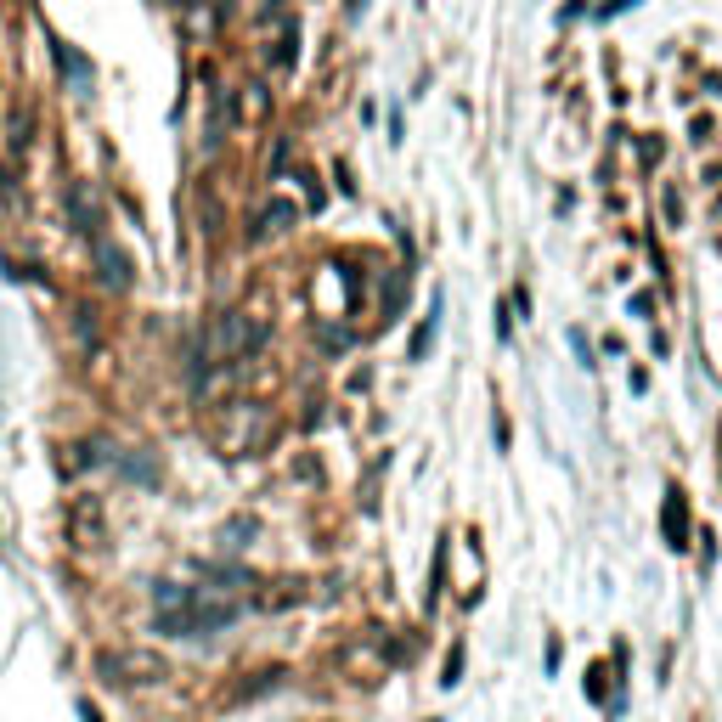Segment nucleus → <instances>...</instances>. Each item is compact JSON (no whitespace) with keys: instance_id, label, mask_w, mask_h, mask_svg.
Returning <instances> with one entry per match:
<instances>
[{"instance_id":"3","label":"nucleus","mask_w":722,"mask_h":722,"mask_svg":"<svg viewBox=\"0 0 722 722\" xmlns=\"http://www.w3.org/2000/svg\"><path fill=\"white\" fill-rule=\"evenodd\" d=\"M97 260H102V283H113V288H125V283H130L125 254H119V249H107V243H102V249H97Z\"/></svg>"},{"instance_id":"1","label":"nucleus","mask_w":722,"mask_h":722,"mask_svg":"<svg viewBox=\"0 0 722 722\" xmlns=\"http://www.w3.org/2000/svg\"><path fill=\"white\" fill-rule=\"evenodd\" d=\"M260 339H266V328H260V322H249L243 311H221V316L209 322L204 356H209V361H237V356H249Z\"/></svg>"},{"instance_id":"4","label":"nucleus","mask_w":722,"mask_h":722,"mask_svg":"<svg viewBox=\"0 0 722 722\" xmlns=\"http://www.w3.org/2000/svg\"><path fill=\"white\" fill-rule=\"evenodd\" d=\"M288 221H294V204H271L266 214H260V237H276V232H288Z\"/></svg>"},{"instance_id":"5","label":"nucleus","mask_w":722,"mask_h":722,"mask_svg":"<svg viewBox=\"0 0 722 722\" xmlns=\"http://www.w3.org/2000/svg\"><path fill=\"white\" fill-rule=\"evenodd\" d=\"M266 113V97H260V85H249L243 90V119H260Z\"/></svg>"},{"instance_id":"2","label":"nucleus","mask_w":722,"mask_h":722,"mask_svg":"<svg viewBox=\"0 0 722 722\" xmlns=\"http://www.w3.org/2000/svg\"><path fill=\"white\" fill-rule=\"evenodd\" d=\"M68 525H74V536H80V547H97V525H102L97 502L80 497V502H74V514H68Z\"/></svg>"}]
</instances>
